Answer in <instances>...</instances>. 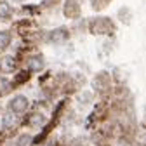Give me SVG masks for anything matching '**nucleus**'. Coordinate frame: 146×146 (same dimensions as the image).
<instances>
[{
    "label": "nucleus",
    "instance_id": "nucleus-1",
    "mask_svg": "<svg viewBox=\"0 0 146 146\" xmlns=\"http://www.w3.org/2000/svg\"><path fill=\"white\" fill-rule=\"evenodd\" d=\"M11 108H12L14 113H21V111H25V110L28 108V99L25 96H16L11 101Z\"/></svg>",
    "mask_w": 146,
    "mask_h": 146
},
{
    "label": "nucleus",
    "instance_id": "nucleus-2",
    "mask_svg": "<svg viewBox=\"0 0 146 146\" xmlns=\"http://www.w3.org/2000/svg\"><path fill=\"white\" fill-rule=\"evenodd\" d=\"M14 123H16V115H14V111L4 113V117H2V125H4V129H11V127H14Z\"/></svg>",
    "mask_w": 146,
    "mask_h": 146
},
{
    "label": "nucleus",
    "instance_id": "nucleus-3",
    "mask_svg": "<svg viewBox=\"0 0 146 146\" xmlns=\"http://www.w3.org/2000/svg\"><path fill=\"white\" fill-rule=\"evenodd\" d=\"M44 122H45V118L42 117V113H35V115L30 118V123H31V127H40Z\"/></svg>",
    "mask_w": 146,
    "mask_h": 146
},
{
    "label": "nucleus",
    "instance_id": "nucleus-4",
    "mask_svg": "<svg viewBox=\"0 0 146 146\" xmlns=\"http://www.w3.org/2000/svg\"><path fill=\"white\" fill-rule=\"evenodd\" d=\"M11 42V35L7 31H0V49H4Z\"/></svg>",
    "mask_w": 146,
    "mask_h": 146
},
{
    "label": "nucleus",
    "instance_id": "nucleus-5",
    "mask_svg": "<svg viewBox=\"0 0 146 146\" xmlns=\"http://www.w3.org/2000/svg\"><path fill=\"white\" fill-rule=\"evenodd\" d=\"M9 14H11V7H9V4H5V2H0V17H9Z\"/></svg>",
    "mask_w": 146,
    "mask_h": 146
},
{
    "label": "nucleus",
    "instance_id": "nucleus-6",
    "mask_svg": "<svg viewBox=\"0 0 146 146\" xmlns=\"http://www.w3.org/2000/svg\"><path fill=\"white\" fill-rule=\"evenodd\" d=\"M30 136H21L19 139H17V146H28L30 144Z\"/></svg>",
    "mask_w": 146,
    "mask_h": 146
},
{
    "label": "nucleus",
    "instance_id": "nucleus-7",
    "mask_svg": "<svg viewBox=\"0 0 146 146\" xmlns=\"http://www.w3.org/2000/svg\"><path fill=\"white\" fill-rule=\"evenodd\" d=\"M30 66H31L33 70H40V68H42V59H31V61H30Z\"/></svg>",
    "mask_w": 146,
    "mask_h": 146
}]
</instances>
